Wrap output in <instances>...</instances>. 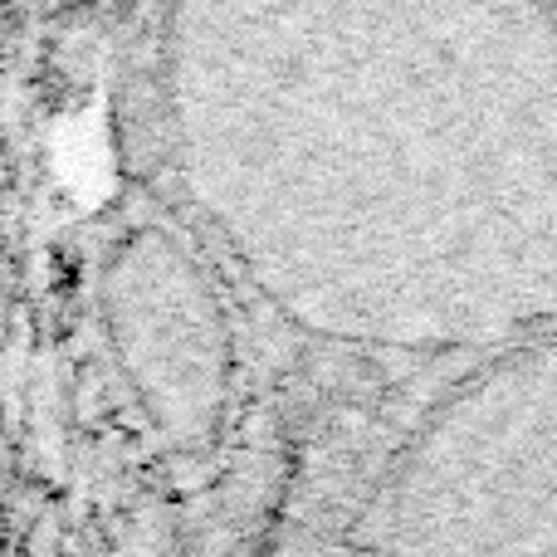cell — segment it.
Listing matches in <instances>:
<instances>
[{
    "label": "cell",
    "mask_w": 557,
    "mask_h": 557,
    "mask_svg": "<svg viewBox=\"0 0 557 557\" xmlns=\"http://www.w3.org/2000/svg\"><path fill=\"white\" fill-rule=\"evenodd\" d=\"M5 494L10 484H5V460H0V557H5Z\"/></svg>",
    "instance_id": "cell-2"
},
{
    "label": "cell",
    "mask_w": 557,
    "mask_h": 557,
    "mask_svg": "<svg viewBox=\"0 0 557 557\" xmlns=\"http://www.w3.org/2000/svg\"><path fill=\"white\" fill-rule=\"evenodd\" d=\"M376 557H557V445L441 425L392 480Z\"/></svg>",
    "instance_id": "cell-1"
}]
</instances>
